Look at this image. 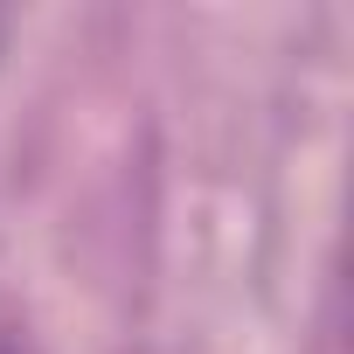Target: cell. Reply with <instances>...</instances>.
Listing matches in <instances>:
<instances>
[{"mask_svg":"<svg viewBox=\"0 0 354 354\" xmlns=\"http://www.w3.org/2000/svg\"><path fill=\"white\" fill-rule=\"evenodd\" d=\"M0 354H21V347H15V340H0Z\"/></svg>","mask_w":354,"mask_h":354,"instance_id":"obj_1","label":"cell"}]
</instances>
